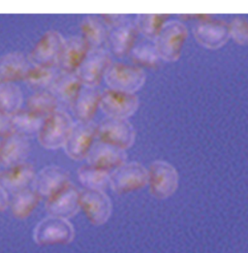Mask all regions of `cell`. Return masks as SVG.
<instances>
[{"instance_id": "32", "label": "cell", "mask_w": 248, "mask_h": 253, "mask_svg": "<svg viewBox=\"0 0 248 253\" xmlns=\"http://www.w3.org/2000/svg\"><path fill=\"white\" fill-rule=\"evenodd\" d=\"M129 55L134 65L142 69H156L159 66L161 60L155 49L154 43H141L136 45Z\"/></svg>"}, {"instance_id": "35", "label": "cell", "mask_w": 248, "mask_h": 253, "mask_svg": "<svg viewBox=\"0 0 248 253\" xmlns=\"http://www.w3.org/2000/svg\"><path fill=\"white\" fill-rule=\"evenodd\" d=\"M11 133H13L11 118L0 113V138L3 139Z\"/></svg>"}, {"instance_id": "31", "label": "cell", "mask_w": 248, "mask_h": 253, "mask_svg": "<svg viewBox=\"0 0 248 253\" xmlns=\"http://www.w3.org/2000/svg\"><path fill=\"white\" fill-rule=\"evenodd\" d=\"M59 102L50 91H39L32 94L26 102V110L47 118L58 110Z\"/></svg>"}, {"instance_id": "38", "label": "cell", "mask_w": 248, "mask_h": 253, "mask_svg": "<svg viewBox=\"0 0 248 253\" xmlns=\"http://www.w3.org/2000/svg\"><path fill=\"white\" fill-rule=\"evenodd\" d=\"M0 174H1V172H0Z\"/></svg>"}, {"instance_id": "11", "label": "cell", "mask_w": 248, "mask_h": 253, "mask_svg": "<svg viewBox=\"0 0 248 253\" xmlns=\"http://www.w3.org/2000/svg\"><path fill=\"white\" fill-rule=\"evenodd\" d=\"M80 206L87 220L94 226L106 224L113 213V203L105 191L82 190Z\"/></svg>"}, {"instance_id": "34", "label": "cell", "mask_w": 248, "mask_h": 253, "mask_svg": "<svg viewBox=\"0 0 248 253\" xmlns=\"http://www.w3.org/2000/svg\"><path fill=\"white\" fill-rule=\"evenodd\" d=\"M100 19L103 21V23L108 26L109 29L119 26L120 24L124 23L127 19L124 15H118V14H101L99 15Z\"/></svg>"}, {"instance_id": "27", "label": "cell", "mask_w": 248, "mask_h": 253, "mask_svg": "<svg viewBox=\"0 0 248 253\" xmlns=\"http://www.w3.org/2000/svg\"><path fill=\"white\" fill-rule=\"evenodd\" d=\"M24 95L20 86L10 82L0 81V113L12 117L22 110Z\"/></svg>"}, {"instance_id": "17", "label": "cell", "mask_w": 248, "mask_h": 253, "mask_svg": "<svg viewBox=\"0 0 248 253\" xmlns=\"http://www.w3.org/2000/svg\"><path fill=\"white\" fill-rule=\"evenodd\" d=\"M29 152L30 142L28 137L13 132L1 140L0 165L7 169L25 162Z\"/></svg>"}, {"instance_id": "5", "label": "cell", "mask_w": 248, "mask_h": 253, "mask_svg": "<svg viewBox=\"0 0 248 253\" xmlns=\"http://www.w3.org/2000/svg\"><path fill=\"white\" fill-rule=\"evenodd\" d=\"M149 185L150 194L165 200L173 196L178 188L179 176L174 166L165 160H155L149 165Z\"/></svg>"}, {"instance_id": "23", "label": "cell", "mask_w": 248, "mask_h": 253, "mask_svg": "<svg viewBox=\"0 0 248 253\" xmlns=\"http://www.w3.org/2000/svg\"><path fill=\"white\" fill-rule=\"evenodd\" d=\"M30 67V61L24 53L8 52L0 57V81L10 83L24 81Z\"/></svg>"}, {"instance_id": "29", "label": "cell", "mask_w": 248, "mask_h": 253, "mask_svg": "<svg viewBox=\"0 0 248 253\" xmlns=\"http://www.w3.org/2000/svg\"><path fill=\"white\" fill-rule=\"evenodd\" d=\"M45 119L28 110H20L11 117L13 132L26 137L38 134Z\"/></svg>"}, {"instance_id": "30", "label": "cell", "mask_w": 248, "mask_h": 253, "mask_svg": "<svg viewBox=\"0 0 248 253\" xmlns=\"http://www.w3.org/2000/svg\"><path fill=\"white\" fill-rule=\"evenodd\" d=\"M168 21V15L141 14L136 17L134 22L139 33L144 35L147 39L154 42Z\"/></svg>"}, {"instance_id": "12", "label": "cell", "mask_w": 248, "mask_h": 253, "mask_svg": "<svg viewBox=\"0 0 248 253\" xmlns=\"http://www.w3.org/2000/svg\"><path fill=\"white\" fill-rule=\"evenodd\" d=\"M111 64V54L107 50L89 51L75 74L83 85L97 87Z\"/></svg>"}, {"instance_id": "8", "label": "cell", "mask_w": 248, "mask_h": 253, "mask_svg": "<svg viewBox=\"0 0 248 253\" xmlns=\"http://www.w3.org/2000/svg\"><path fill=\"white\" fill-rule=\"evenodd\" d=\"M97 139L99 142L126 151L134 145L136 131L128 120L107 118L97 125Z\"/></svg>"}, {"instance_id": "4", "label": "cell", "mask_w": 248, "mask_h": 253, "mask_svg": "<svg viewBox=\"0 0 248 253\" xmlns=\"http://www.w3.org/2000/svg\"><path fill=\"white\" fill-rule=\"evenodd\" d=\"M108 88L136 94L147 80L145 71L136 66L122 62H112L105 78Z\"/></svg>"}, {"instance_id": "13", "label": "cell", "mask_w": 248, "mask_h": 253, "mask_svg": "<svg viewBox=\"0 0 248 253\" xmlns=\"http://www.w3.org/2000/svg\"><path fill=\"white\" fill-rule=\"evenodd\" d=\"M81 191L71 182L46 200L45 208L49 215L70 219L78 214Z\"/></svg>"}, {"instance_id": "36", "label": "cell", "mask_w": 248, "mask_h": 253, "mask_svg": "<svg viewBox=\"0 0 248 253\" xmlns=\"http://www.w3.org/2000/svg\"><path fill=\"white\" fill-rule=\"evenodd\" d=\"M10 205L8 192L0 185V212L4 211Z\"/></svg>"}, {"instance_id": "37", "label": "cell", "mask_w": 248, "mask_h": 253, "mask_svg": "<svg viewBox=\"0 0 248 253\" xmlns=\"http://www.w3.org/2000/svg\"><path fill=\"white\" fill-rule=\"evenodd\" d=\"M1 140H2V139H1V138H0V144H1Z\"/></svg>"}, {"instance_id": "7", "label": "cell", "mask_w": 248, "mask_h": 253, "mask_svg": "<svg viewBox=\"0 0 248 253\" xmlns=\"http://www.w3.org/2000/svg\"><path fill=\"white\" fill-rule=\"evenodd\" d=\"M65 38L56 30H49L38 40L28 55L33 66L55 67L64 47Z\"/></svg>"}, {"instance_id": "18", "label": "cell", "mask_w": 248, "mask_h": 253, "mask_svg": "<svg viewBox=\"0 0 248 253\" xmlns=\"http://www.w3.org/2000/svg\"><path fill=\"white\" fill-rule=\"evenodd\" d=\"M139 31L135 22L126 19L124 23L110 29L108 45L117 57H124L134 49Z\"/></svg>"}, {"instance_id": "1", "label": "cell", "mask_w": 248, "mask_h": 253, "mask_svg": "<svg viewBox=\"0 0 248 253\" xmlns=\"http://www.w3.org/2000/svg\"><path fill=\"white\" fill-rule=\"evenodd\" d=\"M76 232L69 219L49 215L33 230V241L39 247L67 246L74 241Z\"/></svg>"}, {"instance_id": "20", "label": "cell", "mask_w": 248, "mask_h": 253, "mask_svg": "<svg viewBox=\"0 0 248 253\" xmlns=\"http://www.w3.org/2000/svg\"><path fill=\"white\" fill-rule=\"evenodd\" d=\"M88 52L89 49L82 36H71L65 39L57 67L64 73H76Z\"/></svg>"}, {"instance_id": "26", "label": "cell", "mask_w": 248, "mask_h": 253, "mask_svg": "<svg viewBox=\"0 0 248 253\" xmlns=\"http://www.w3.org/2000/svg\"><path fill=\"white\" fill-rule=\"evenodd\" d=\"M40 200V196L31 187L13 194L9 207L14 217L25 219L36 210Z\"/></svg>"}, {"instance_id": "24", "label": "cell", "mask_w": 248, "mask_h": 253, "mask_svg": "<svg viewBox=\"0 0 248 253\" xmlns=\"http://www.w3.org/2000/svg\"><path fill=\"white\" fill-rule=\"evenodd\" d=\"M83 84L75 73L61 72L50 89L59 103L72 107Z\"/></svg>"}, {"instance_id": "19", "label": "cell", "mask_w": 248, "mask_h": 253, "mask_svg": "<svg viewBox=\"0 0 248 253\" xmlns=\"http://www.w3.org/2000/svg\"><path fill=\"white\" fill-rule=\"evenodd\" d=\"M36 172L32 164L23 162L13 167L7 168L0 174V185L13 194L23 191L32 186Z\"/></svg>"}, {"instance_id": "22", "label": "cell", "mask_w": 248, "mask_h": 253, "mask_svg": "<svg viewBox=\"0 0 248 253\" xmlns=\"http://www.w3.org/2000/svg\"><path fill=\"white\" fill-rule=\"evenodd\" d=\"M100 99L101 91L97 87L83 85L71 107L78 122H92L98 108H100Z\"/></svg>"}, {"instance_id": "10", "label": "cell", "mask_w": 248, "mask_h": 253, "mask_svg": "<svg viewBox=\"0 0 248 253\" xmlns=\"http://www.w3.org/2000/svg\"><path fill=\"white\" fill-rule=\"evenodd\" d=\"M97 139V126L92 122H76L64 145L66 154L73 160L86 159Z\"/></svg>"}, {"instance_id": "16", "label": "cell", "mask_w": 248, "mask_h": 253, "mask_svg": "<svg viewBox=\"0 0 248 253\" xmlns=\"http://www.w3.org/2000/svg\"><path fill=\"white\" fill-rule=\"evenodd\" d=\"M87 164L112 173L127 162L126 151L97 142L93 145L86 157Z\"/></svg>"}, {"instance_id": "21", "label": "cell", "mask_w": 248, "mask_h": 253, "mask_svg": "<svg viewBox=\"0 0 248 253\" xmlns=\"http://www.w3.org/2000/svg\"><path fill=\"white\" fill-rule=\"evenodd\" d=\"M81 36L86 43L89 51L105 49L108 45L110 29L106 26L99 16H85L80 25Z\"/></svg>"}, {"instance_id": "6", "label": "cell", "mask_w": 248, "mask_h": 253, "mask_svg": "<svg viewBox=\"0 0 248 253\" xmlns=\"http://www.w3.org/2000/svg\"><path fill=\"white\" fill-rule=\"evenodd\" d=\"M149 183V170L139 162H126L111 173L110 187L120 195L138 191Z\"/></svg>"}, {"instance_id": "2", "label": "cell", "mask_w": 248, "mask_h": 253, "mask_svg": "<svg viewBox=\"0 0 248 253\" xmlns=\"http://www.w3.org/2000/svg\"><path fill=\"white\" fill-rule=\"evenodd\" d=\"M187 37L188 29L182 22L168 21L153 42L161 60L166 62L177 61L181 56Z\"/></svg>"}, {"instance_id": "3", "label": "cell", "mask_w": 248, "mask_h": 253, "mask_svg": "<svg viewBox=\"0 0 248 253\" xmlns=\"http://www.w3.org/2000/svg\"><path fill=\"white\" fill-rule=\"evenodd\" d=\"M74 123L64 111L57 110L48 116L37 134L38 142L46 150L63 148Z\"/></svg>"}, {"instance_id": "9", "label": "cell", "mask_w": 248, "mask_h": 253, "mask_svg": "<svg viewBox=\"0 0 248 253\" xmlns=\"http://www.w3.org/2000/svg\"><path fill=\"white\" fill-rule=\"evenodd\" d=\"M140 105L136 94L106 88L101 91L100 109L110 119L128 120L138 110Z\"/></svg>"}, {"instance_id": "33", "label": "cell", "mask_w": 248, "mask_h": 253, "mask_svg": "<svg viewBox=\"0 0 248 253\" xmlns=\"http://www.w3.org/2000/svg\"><path fill=\"white\" fill-rule=\"evenodd\" d=\"M228 26L230 38L240 46H248V20L244 17H235Z\"/></svg>"}, {"instance_id": "14", "label": "cell", "mask_w": 248, "mask_h": 253, "mask_svg": "<svg viewBox=\"0 0 248 253\" xmlns=\"http://www.w3.org/2000/svg\"><path fill=\"white\" fill-rule=\"evenodd\" d=\"M193 34L199 45L207 50H219L230 39L229 26L212 18L199 22L193 28Z\"/></svg>"}, {"instance_id": "25", "label": "cell", "mask_w": 248, "mask_h": 253, "mask_svg": "<svg viewBox=\"0 0 248 253\" xmlns=\"http://www.w3.org/2000/svg\"><path fill=\"white\" fill-rule=\"evenodd\" d=\"M60 73L61 71L57 66L43 67L32 65L25 77L24 82L29 87L36 90V92L50 91Z\"/></svg>"}, {"instance_id": "15", "label": "cell", "mask_w": 248, "mask_h": 253, "mask_svg": "<svg viewBox=\"0 0 248 253\" xmlns=\"http://www.w3.org/2000/svg\"><path fill=\"white\" fill-rule=\"evenodd\" d=\"M70 182L69 173L65 169L58 166H47L36 174L32 189L41 199L47 200Z\"/></svg>"}, {"instance_id": "28", "label": "cell", "mask_w": 248, "mask_h": 253, "mask_svg": "<svg viewBox=\"0 0 248 253\" xmlns=\"http://www.w3.org/2000/svg\"><path fill=\"white\" fill-rule=\"evenodd\" d=\"M77 177L84 189L104 191L110 186L111 173L88 164L79 168Z\"/></svg>"}]
</instances>
